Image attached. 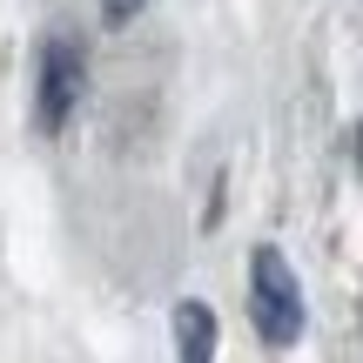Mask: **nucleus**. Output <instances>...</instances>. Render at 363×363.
Returning <instances> with one entry per match:
<instances>
[{"mask_svg":"<svg viewBox=\"0 0 363 363\" xmlns=\"http://www.w3.org/2000/svg\"><path fill=\"white\" fill-rule=\"evenodd\" d=\"M249 316H256L262 343H276V350H289L303 337V289H296V269L283 262V249L249 256Z\"/></svg>","mask_w":363,"mask_h":363,"instance_id":"1","label":"nucleus"},{"mask_svg":"<svg viewBox=\"0 0 363 363\" xmlns=\"http://www.w3.org/2000/svg\"><path fill=\"white\" fill-rule=\"evenodd\" d=\"M81 94H88V54H81V40L48 34L40 40V67H34V121L48 135H61Z\"/></svg>","mask_w":363,"mask_h":363,"instance_id":"2","label":"nucleus"},{"mask_svg":"<svg viewBox=\"0 0 363 363\" xmlns=\"http://www.w3.org/2000/svg\"><path fill=\"white\" fill-rule=\"evenodd\" d=\"M175 357L182 363H216V310L202 296L175 303Z\"/></svg>","mask_w":363,"mask_h":363,"instance_id":"3","label":"nucleus"},{"mask_svg":"<svg viewBox=\"0 0 363 363\" xmlns=\"http://www.w3.org/2000/svg\"><path fill=\"white\" fill-rule=\"evenodd\" d=\"M142 7H148V0H101V21H108V27H121V21H135Z\"/></svg>","mask_w":363,"mask_h":363,"instance_id":"4","label":"nucleus"},{"mask_svg":"<svg viewBox=\"0 0 363 363\" xmlns=\"http://www.w3.org/2000/svg\"><path fill=\"white\" fill-rule=\"evenodd\" d=\"M357 169H363V128H357Z\"/></svg>","mask_w":363,"mask_h":363,"instance_id":"5","label":"nucleus"}]
</instances>
